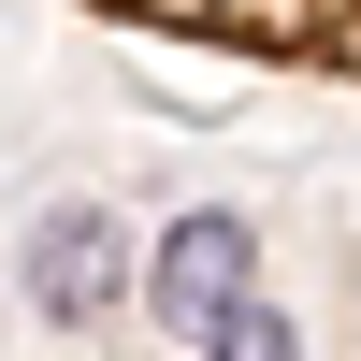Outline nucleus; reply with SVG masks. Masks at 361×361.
Returning a JSON list of instances; mask_svg holds the SVG:
<instances>
[{
    "label": "nucleus",
    "mask_w": 361,
    "mask_h": 361,
    "mask_svg": "<svg viewBox=\"0 0 361 361\" xmlns=\"http://www.w3.org/2000/svg\"><path fill=\"white\" fill-rule=\"evenodd\" d=\"M116 29H159L202 58H260V73H333L361 87V0H87Z\"/></svg>",
    "instance_id": "1"
},
{
    "label": "nucleus",
    "mask_w": 361,
    "mask_h": 361,
    "mask_svg": "<svg viewBox=\"0 0 361 361\" xmlns=\"http://www.w3.org/2000/svg\"><path fill=\"white\" fill-rule=\"evenodd\" d=\"M130 304L188 347H231V318L260 304V231L246 217H173L159 260H130Z\"/></svg>",
    "instance_id": "2"
},
{
    "label": "nucleus",
    "mask_w": 361,
    "mask_h": 361,
    "mask_svg": "<svg viewBox=\"0 0 361 361\" xmlns=\"http://www.w3.org/2000/svg\"><path fill=\"white\" fill-rule=\"evenodd\" d=\"M29 318H58V333H102L116 304H130V231L102 217V202H58V217H29Z\"/></svg>",
    "instance_id": "3"
}]
</instances>
